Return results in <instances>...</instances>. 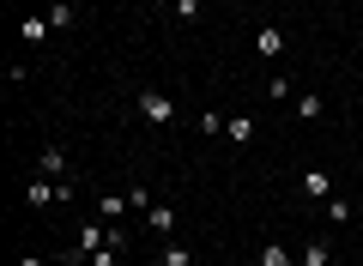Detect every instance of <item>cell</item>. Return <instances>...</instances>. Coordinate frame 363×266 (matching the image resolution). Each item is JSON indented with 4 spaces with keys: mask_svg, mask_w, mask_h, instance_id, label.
Segmentation results:
<instances>
[{
    "mask_svg": "<svg viewBox=\"0 0 363 266\" xmlns=\"http://www.w3.org/2000/svg\"><path fill=\"white\" fill-rule=\"evenodd\" d=\"M133 103H140V115H145L152 127H169V121L182 115V109H176V97H169V91H157V85H145V91H140Z\"/></svg>",
    "mask_w": 363,
    "mask_h": 266,
    "instance_id": "6da1fadb",
    "label": "cell"
},
{
    "mask_svg": "<svg viewBox=\"0 0 363 266\" xmlns=\"http://www.w3.org/2000/svg\"><path fill=\"white\" fill-rule=\"evenodd\" d=\"M55 200H61V182H49V176L25 182V206H30V212H43V206H55Z\"/></svg>",
    "mask_w": 363,
    "mask_h": 266,
    "instance_id": "7a4b0ae2",
    "label": "cell"
},
{
    "mask_svg": "<svg viewBox=\"0 0 363 266\" xmlns=\"http://www.w3.org/2000/svg\"><path fill=\"white\" fill-rule=\"evenodd\" d=\"M255 55H260V61H279V55H285V31H279V25H260L255 31Z\"/></svg>",
    "mask_w": 363,
    "mask_h": 266,
    "instance_id": "3957f363",
    "label": "cell"
},
{
    "mask_svg": "<svg viewBox=\"0 0 363 266\" xmlns=\"http://www.w3.org/2000/svg\"><path fill=\"white\" fill-rule=\"evenodd\" d=\"M43 18H49L55 37H67V31L79 25V6H73V0H49V13H43Z\"/></svg>",
    "mask_w": 363,
    "mask_h": 266,
    "instance_id": "277c9868",
    "label": "cell"
},
{
    "mask_svg": "<svg viewBox=\"0 0 363 266\" xmlns=\"http://www.w3.org/2000/svg\"><path fill=\"white\" fill-rule=\"evenodd\" d=\"M37 176H67V145H43L37 152Z\"/></svg>",
    "mask_w": 363,
    "mask_h": 266,
    "instance_id": "5b68a950",
    "label": "cell"
},
{
    "mask_svg": "<svg viewBox=\"0 0 363 266\" xmlns=\"http://www.w3.org/2000/svg\"><path fill=\"white\" fill-rule=\"evenodd\" d=\"M97 248H109V230H104V224H79V260L97 254Z\"/></svg>",
    "mask_w": 363,
    "mask_h": 266,
    "instance_id": "8992f818",
    "label": "cell"
},
{
    "mask_svg": "<svg viewBox=\"0 0 363 266\" xmlns=\"http://www.w3.org/2000/svg\"><path fill=\"white\" fill-rule=\"evenodd\" d=\"M291 103H297V115H303V121H321V115H327V97H321V91H297Z\"/></svg>",
    "mask_w": 363,
    "mask_h": 266,
    "instance_id": "52a82bcc",
    "label": "cell"
},
{
    "mask_svg": "<svg viewBox=\"0 0 363 266\" xmlns=\"http://www.w3.org/2000/svg\"><path fill=\"white\" fill-rule=\"evenodd\" d=\"M145 224H152L157 236H164V230H176V206H164V200H152V206H145Z\"/></svg>",
    "mask_w": 363,
    "mask_h": 266,
    "instance_id": "ba28073f",
    "label": "cell"
},
{
    "mask_svg": "<svg viewBox=\"0 0 363 266\" xmlns=\"http://www.w3.org/2000/svg\"><path fill=\"white\" fill-rule=\"evenodd\" d=\"M303 194H309V200H327V194H333V176H327V170H303Z\"/></svg>",
    "mask_w": 363,
    "mask_h": 266,
    "instance_id": "9c48e42d",
    "label": "cell"
},
{
    "mask_svg": "<svg viewBox=\"0 0 363 266\" xmlns=\"http://www.w3.org/2000/svg\"><path fill=\"white\" fill-rule=\"evenodd\" d=\"M224 140H230V145H248V140H255V121H248V115H230V121H224Z\"/></svg>",
    "mask_w": 363,
    "mask_h": 266,
    "instance_id": "30bf717a",
    "label": "cell"
},
{
    "mask_svg": "<svg viewBox=\"0 0 363 266\" xmlns=\"http://www.w3.org/2000/svg\"><path fill=\"white\" fill-rule=\"evenodd\" d=\"M128 206H133V200H128V194H109V188H104V194H97V212H104V218H109V224H116V218H121V212H128Z\"/></svg>",
    "mask_w": 363,
    "mask_h": 266,
    "instance_id": "8fae6325",
    "label": "cell"
},
{
    "mask_svg": "<svg viewBox=\"0 0 363 266\" xmlns=\"http://www.w3.org/2000/svg\"><path fill=\"white\" fill-rule=\"evenodd\" d=\"M260 266H297V254H291L285 242H267V248H260Z\"/></svg>",
    "mask_w": 363,
    "mask_h": 266,
    "instance_id": "7c38bea8",
    "label": "cell"
},
{
    "mask_svg": "<svg viewBox=\"0 0 363 266\" xmlns=\"http://www.w3.org/2000/svg\"><path fill=\"white\" fill-rule=\"evenodd\" d=\"M267 97L291 103V97H297V79H285V73H272V79H267Z\"/></svg>",
    "mask_w": 363,
    "mask_h": 266,
    "instance_id": "4fadbf2b",
    "label": "cell"
},
{
    "mask_svg": "<svg viewBox=\"0 0 363 266\" xmlns=\"http://www.w3.org/2000/svg\"><path fill=\"white\" fill-rule=\"evenodd\" d=\"M303 266H333V248L327 242H303Z\"/></svg>",
    "mask_w": 363,
    "mask_h": 266,
    "instance_id": "5bb4252c",
    "label": "cell"
},
{
    "mask_svg": "<svg viewBox=\"0 0 363 266\" xmlns=\"http://www.w3.org/2000/svg\"><path fill=\"white\" fill-rule=\"evenodd\" d=\"M18 37H25V43H49V18H25V25H18Z\"/></svg>",
    "mask_w": 363,
    "mask_h": 266,
    "instance_id": "9a60e30c",
    "label": "cell"
},
{
    "mask_svg": "<svg viewBox=\"0 0 363 266\" xmlns=\"http://www.w3.org/2000/svg\"><path fill=\"white\" fill-rule=\"evenodd\" d=\"M164 266H194V254L188 248H164Z\"/></svg>",
    "mask_w": 363,
    "mask_h": 266,
    "instance_id": "2e32d148",
    "label": "cell"
},
{
    "mask_svg": "<svg viewBox=\"0 0 363 266\" xmlns=\"http://www.w3.org/2000/svg\"><path fill=\"white\" fill-rule=\"evenodd\" d=\"M85 266H121V260H116V248H97V254H85Z\"/></svg>",
    "mask_w": 363,
    "mask_h": 266,
    "instance_id": "e0dca14e",
    "label": "cell"
},
{
    "mask_svg": "<svg viewBox=\"0 0 363 266\" xmlns=\"http://www.w3.org/2000/svg\"><path fill=\"white\" fill-rule=\"evenodd\" d=\"M200 13V0H176V18H194Z\"/></svg>",
    "mask_w": 363,
    "mask_h": 266,
    "instance_id": "ac0fdd59",
    "label": "cell"
},
{
    "mask_svg": "<svg viewBox=\"0 0 363 266\" xmlns=\"http://www.w3.org/2000/svg\"><path fill=\"white\" fill-rule=\"evenodd\" d=\"M18 266H49V260H43V254H25V260H18Z\"/></svg>",
    "mask_w": 363,
    "mask_h": 266,
    "instance_id": "d6986e66",
    "label": "cell"
}]
</instances>
